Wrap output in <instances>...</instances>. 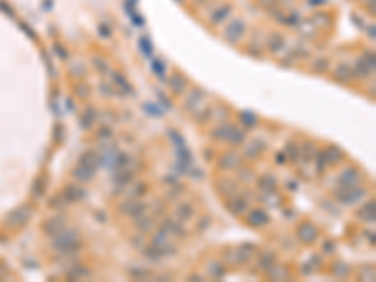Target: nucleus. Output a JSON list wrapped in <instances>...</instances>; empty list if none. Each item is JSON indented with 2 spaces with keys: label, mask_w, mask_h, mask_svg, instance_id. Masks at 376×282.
Here are the masks:
<instances>
[{
  "label": "nucleus",
  "mask_w": 376,
  "mask_h": 282,
  "mask_svg": "<svg viewBox=\"0 0 376 282\" xmlns=\"http://www.w3.org/2000/svg\"><path fill=\"white\" fill-rule=\"evenodd\" d=\"M251 222L252 224H256V226H258V224H266L267 217L264 215V213H260V211H254V213L251 215Z\"/></svg>",
  "instance_id": "nucleus-1"
}]
</instances>
